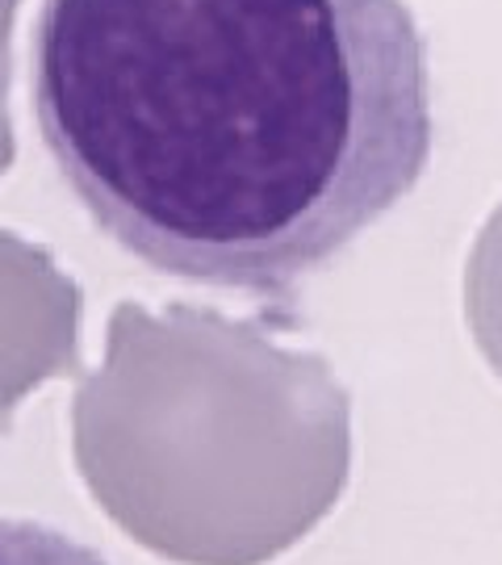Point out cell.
<instances>
[{"mask_svg":"<svg viewBox=\"0 0 502 565\" xmlns=\"http://www.w3.org/2000/svg\"><path fill=\"white\" fill-rule=\"evenodd\" d=\"M469 319L482 352L502 373V205L485 223L473 264H469Z\"/></svg>","mask_w":502,"mask_h":565,"instance_id":"2","label":"cell"},{"mask_svg":"<svg viewBox=\"0 0 502 565\" xmlns=\"http://www.w3.org/2000/svg\"><path fill=\"white\" fill-rule=\"evenodd\" d=\"M0 565H114L76 536L34 520H0Z\"/></svg>","mask_w":502,"mask_h":565,"instance_id":"3","label":"cell"},{"mask_svg":"<svg viewBox=\"0 0 502 565\" xmlns=\"http://www.w3.org/2000/svg\"><path fill=\"white\" fill-rule=\"evenodd\" d=\"M34 114L109 239L239 294L327 268L436 135L406 0H42Z\"/></svg>","mask_w":502,"mask_h":565,"instance_id":"1","label":"cell"},{"mask_svg":"<svg viewBox=\"0 0 502 565\" xmlns=\"http://www.w3.org/2000/svg\"><path fill=\"white\" fill-rule=\"evenodd\" d=\"M21 0H0V168L9 160V39H13V18H18Z\"/></svg>","mask_w":502,"mask_h":565,"instance_id":"4","label":"cell"}]
</instances>
